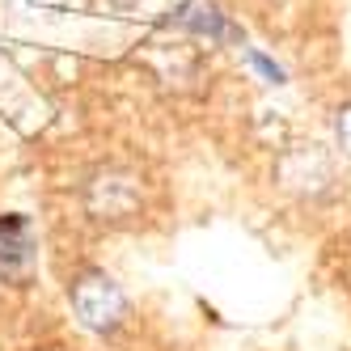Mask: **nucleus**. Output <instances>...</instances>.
<instances>
[{"label": "nucleus", "mask_w": 351, "mask_h": 351, "mask_svg": "<svg viewBox=\"0 0 351 351\" xmlns=\"http://www.w3.org/2000/svg\"><path fill=\"white\" fill-rule=\"evenodd\" d=\"M72 309L81 313L85 326L93 330H114L128 313V300H123L119 284L110 280L106 271H81L72 280Z\"/></svg>", "instance_id": "1"}, {"label": "nucleus", "mask_w": 351, "mask_h": 351, "mask_svg": "<svg viewBox=\"0 0 351 351\" xmlns=\"http://www.w3.org/2000/svg\"><path fill=\"white\" fill-rule=\"evenodd\" d=\"M34 267V229L26 216H0V280H21Z\"/></svg>", "instance_id": "2"}, {"label": "nucleus", "mask_w": 351, "mask_h": 351, "mask_svg": "<svg viewBox=\"0 0 351 351\" xmlns=\"http://www.w3.org/2000/svg\"><path fill=\"white\" fill-rule=\"evenodd\" d=\"M339 144L351 153V106H343V110H339Z\"/></svg>", "instance_id": "3"}, {"label": "nucleus", "mask_w": 351, "mask_h": 351, "mask_svg": "<svg viewBox=\"0 0 351 351\" xmlns=\"http://www.w3.org/2000/svg\"><path fill=\"white\" fill-rule=\"evenodd\" d=\"M250 64H254V68H263V72H267V81H284V72H280V68H275L271 60H263L258 51H250Z\"/></svg>", "instance_id": "4"}]
</instances>
